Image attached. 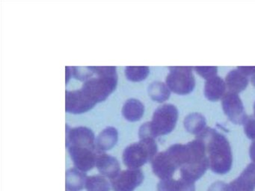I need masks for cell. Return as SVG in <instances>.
Wrapping results in <instances>:
<instances>
[{"label": "cell", "instance_id": "484cf974", "mask_svg": "<svg viewBox=\"0 0 255 191\" xmlns=\"http://www.w3.org/2000/svg\"><path fill=\"white\" fill-rule=\"evenodd\" d=\"M207 191H228V185L223 182H216L209 188Z\"/></svg>", "mask_w": 255, "mask_h": 191}, {"label": "cell", "instance_id": "5b68a950", "mask_svg": "<svg viewBox=\"0 0 255 191\" xmlns=\"http://www.w3.org/2000/svg\"><path fill=\"white\" fill-rule=\"evenodd\" d=\"M178 116V110L173 104H165L158 107L150 122L154 137L171 133L175 128Z\"/></svg>", "mask_w": 255, "mask_h": 191}, {"label": "cell", "instance_id": "f546056e", "mask_svg": "<svg viewBox=\"0 0 255 191\" xmlns=\"http://www.w3.org/2000/svg\"><path fill=\"white\" fill-rule=\"evenodd\" d=\"M252 84H253L254 86L255 87V75H254V76H252Z\"/></svg>", "mask_w": 255, "mask_h": 191}, {"label": "cell", "instance_id": "ba28073f", "mask_svg": "<svg viewBox=\"0 0 255 191\" xmlns=\"http://www.w3.org/2000/svg\"><path fill=\"white\" fill-rule=\"evenodd\" d=\"M70 155L75 167L82 172H87L96 166L101 151L83 147H68Z\"/></svg>", "mask_w": 255, "mask_h": 191}, {"label": "cell", "instance_id": "52a82bcc", "mask_svg": "<svg viewBox=\"0 0 255 191\" xmlns=\"http://www.w3.org/2000/svg\"><path fill=\"white\" fill-rule=\"evenodd\" d=\"M144 181V175L139 169L124 170L111 180L114 191H134Z\"/></svg>", "mask_w": 255, "mask_h": 191}, {"label": "cell", "instance_id": "9c48e42d", "mask_svg": "<svg viewBox=\"0 0 255 191\" xmlns=\"http://www.w3.org/2000/svg\"><path fill=\"white\" fill-rule=\"evenodd\" d=\"M66 143L68 147H83L98 149L95 143L93 131L86 127H77L67 130Z\"/></svg>", "mask_w": 255, "mask_h": 191}, {"label": "cell", "instance_id": "30bf717a", "mask_svg": "<svg viewBox=\"0 0 255 191\" xmlns=\"http://www.w3.org/2000/svg\"><path fill=\"white\" fill-rule=\"evenodd\" d=\"M153 173L161 180L171 179L177 170V166L165 152L157 154L152 161Z\"/></svg>", "mask_w": 255, "mask_h": 191}, {"label": "cell", "instance_id": "9a60e30c", "mask_svg": "<svg viewBox=\"0 0 255 191\" xmlns=\"http://www.w3.org/2000/svg\"><path fill=\"white\" fill-rule=\"evenodd\" d=\"M144 104L135 98L128 99L124 104L122 114L127 120L135 122L139 120L144 114Z\"/></svg>", "mask_w": 255, "mask_h": 191}, {"label": "cell", "instance_id": "e0dca14e", "mask_svg": "<svg viewBox=\"0 0 255 191\" xmlns=\"http://www.w3.org/2000/svg\"><path fill=\"white\" fill-rule=\"evenodd\" d=\"M157 191H195V184L180 179L161 180L157 185Z\"/></svg>", "mask_w": 255, "mask_h": 191}, {"label": "cell", "instance_id": "cb8c5ba5", "mask_svg": "<svg viewBox=\"0 0 255 191\" xmlns=\"http://www.w3.org/2000/svg\"><path fill=\"white\" fill-rule=\"evenodd\" d=\"M244 131L251 140H255V118H249L244 123Z\"/></svg>", "mask_w": 255, "mask_h": 191}, {"label": "cell", "instance_id": "8992f818", "mask_svg": "<svg viewBox=\"0 0 255 191\" xmlns=\"http://www.w3.org/2000/svg\"><path fill=\"white\" fill-rule=\"evenodd\" d=\"M222 109L230 121L234 124H244L248 119L241 98L237 94L226 93L222 98Z\"/></svg>", "mask_w": 255, "mask_h": 191}, {"label": "cell", "instance_id": "7c38bea8", "mask_svg": "<svg viewBox=\"0 0 255 191\" xmlns=\"http://www.w3.org/2000/svg\"><path fill=\"white\" fill-rule=\"evenodd\" d=\"M96 167L98 171L104 177L113 179L120 173V164L114 157L101 153L97 159Z\"/></svg>", "mask_w": 255, "mask_h": 191}, {"label": "cell", "instance_id": "f1b7e54d", "mask_svg": "<svg viewBox=\"0 0 255 191\" xmlns=\"http://www.w3.org/2000/svg\"><path fill=\"white\" fill-rule=\"evenodd\" d=\"M72 67H66V82L69 81L70 77H71L70 75H72Z\"/></svg>", "mask_w": 255, "mask_h": 191}, {"label": "cell", "instance_id": "44dd1931", "mask_svg": "<svg viewBox=\"0 0 255 191\" xmlns=\"http://www.w3.org/2000/svg\"><path fill=\"white\" fill-rule=\"evenodd\" d=\"M87 191H110V184L103 176L87 177L86 182Z\"/></svg>", "mask_w": 255, "mask_h": 191}, {"label": "cell", "instance_id": "8fae6325", "mask_svg": "<svg viewBox=\"0 0 255 191\" xmlns=\"http://www.w3.org/2000/svg\"><path fill=\"white\" fill-rule=\"evenodd\" d=\"M255 189V163H251L237 179L228 185V191H254Z\"/></svg>", "mask_w": 255, "mask_h": 191}, {"label": "cell", "instance_id": "277c9868", "mask_svg": "<svg viewBox=\"0 0 255 191\" xmlns=\"http://www.w3.org/2000/svg\"><path fill=\"white\" fill-rule=\"evenodd\" d=\"M193 67H171L166 78V85L170 91L178 95H186L193 91L195 79Z\"/></svg>", "mask_w": 255, "mask_h": 191}, {"label": "cell", "instance_id": "4316f807", "mask_svg": "<svg viewBox=\"0 0 255 191\" xmlns=\"http://www.w3.org/2000/svg\"><path fill=\"white\" fill-rule=\"evenodd\" d=\"M237 69L247 77L255 75V67H239Z\"/></svg>", "mask_w": 255, "mask_h": 191}, {"label": "cell", "instance_id": "4fadbf2b", "mask_svg": "<svg viewBox=\"0 0 255 191\" xmlns=\"http://www.w3.org/2000/svg\"><path fill=\"white\" fill-rule=\"evenodd\" d=\"M226 84L225 80L216 76L206 81L204 85V95L212 101H218L226 94Z\"/></svg>", "mask_w": 255, "mask_h": 191}, {"label": "cell", "instance_id": "2e32d148", "mask_svg": "<svg viewBox=\"0 0 255 191\" xmlns=\"http://www.w3.org/2000/svg\"><path fill=\"white\" fill-rule=\"evenodd\" d=\"M119 133L116 128L108 127L101 131L96 140V146L100 151L110 150L117 143Z\"/></svg>", "mask_w": 255, "mask_h": 191}, {"label": "cell", "instance_id": "4dcf8cb0", "mask_svg": "<svg viewBox=\"0 0 255 191\" xmlns=\"http://www.w3.org/2000/svg\"><path fill=\"white\" fill-rule=\"evenodd\" d=\"M254 113H255V104H254Z\"/></svg>", "mask_w": 255, "mask_h": 191}, {"label": "cell", "instance_id": "d4e9b609", "mask_svg": "<svg viewBox=\"0 0 255 191\" xmlns=\"http://www.w3.org/2000/svg\"><path fill=\"white\" fill-rule=\"evenodd\" d=\"M139 137L140 139L155 138L150 122H145L141 125L139 129Z\"/></svg>", "mask_w": 255, "mask_h": 191}, {"label": "cell", "instance_id": "ac0fdd59", "mask_svg": "<svg viewBox=\"0 0 255 191\" xmlns=\"http://www.w3.org/2000/svg\"><path fill=\"white\" fill-rule=\"evenodd\" d=\"M205 117L201 113H192L188 115L184 120V126L188 132L200 136L206 129Z\"/></svg>", "mask_w": 255, "mask_h": 191}, {"label": "cell", "instance_id": "d6986e66", "mask_svg": "<svg viewBox=\"0 0 255 191\" xmlns=\"http://www.w3.org/2000/svg\"><path fill=\"white\" fill-rule=\"evenodd\" d=\"M86 174L78 169H71L66 173V187L68 191H78L86 186Z\"/></svg>", "mask_w": 255, "mask_h": 191}, {"label": "cell", "instance_id": "603a6c76", "mask_svg": "<svg viewBox=\"0 0 255 191\" xmlns=\"http://www.w3.org/2000/svg\"><path fill=\"white\" fill-rule=\"evenodd\" d=\"M193 70L206 80L216 76L218 68L216 67H195Z\"/></svg>", "mask_w": 255, "mask_h": 191}, {"label": "cell", "instance_id": "7a4b0ae2", "mask_svg": "<svg viewBox=\"0 0 255 191\" xmlns=\"http://www.w3.org/2000/svg\"><path fill=\"white\" fill-rule=\"evenodd\" d=\"M198 137L205 141L210 170L216 174L228 173L233 163L232 151L228 139L210 128H207Z\"/></svg>", "mask_w": 255, "mask_h": 191}, {"label": "cell", "instance_id": "ffe728a7", "mask_svg": "<svg viewBox=\"0 0 255 191\" xmlns=\"http://www.w3.org/2000/svg\"><path fill=\"white\" fill-rule=\"evenodd\" d=\"M170 89L166 84L160 82H155L150 84L148 88V94L153 101L163 102L169 98Z\"/></svg>", "mask_w": 255, "mask_h": 191}, {"label": "cell", "instance_id": "6da1fadb", "mask_svg": "<svg viewBox=\"0 0 255 191\" xmlns=\"http://www.w3.org/2000/svg\"><path fill=\"white\" fill-rule=\"evenodd\" d=\"M95 68L96 76H92L85 81L80 89L67 91V112L85 113L97 103L105 100L116 89L118 83L116 67H95Z\"/></svg>", "mask_w": 255, "mask_h": 191}, {"label": "cell", "instance_id": "83f0119b", "mask_svg": "<svg viewBox=\"0 0 255 191\" xmlns=\"http://www.w3.org/2000/svg\"><path fill=\"white\" fill-rule=\"evenodd\" d=\"M249 155H250L251 159L252 160L253 163H255V140L251 145L250 149H249Z\"/></svg>", "mask_w": 255, "mask_h": 191}, {"label": "cell", "instance_id": "3957f363", "mask_svg": "<svg viewBox=\"0 0 255 191\" xmlns=\"http://www.w3.org/2000/svg\"><path fill=\"white\" fill-rule=\"evenodd\" d=\"M157 145L153 138L141 139L138 143L128 146L123 152V161L129 169H138L157 154Z\"/></svg>", "mask_w": 255, "mask_h": 191}, {"label": "cell", "instance_id": "7402d4cb", "mask_svg": "<svg viewBox=\"0 0 255 191\" xmlns=\"http://www.w3.org/2000/svg\"><path fill=\"white\" fill-rule=\"evenodd\" d=\"M150 69L147 67H128L125 68V75L129 81L141 82L148 76Z\"/></svg>", "mask_w": 255, "mask_h": 191}, {"label": "cell", "instance_id": "5bb4252c", "mask_svg": "<svg viewBox=\"0 0 255 191\" xmlns=\"http://www.w3.org/2000/svg\"><path fill=\"white\" fill-rule=\"evenodd\" d=\"M225 84L228 92L240 94L246 90L249 85L247 76L241 73L238 69L231 70L225 77Z\"/></svg>", "mask_w": 255, "mask_h": 191}]
</instances>
